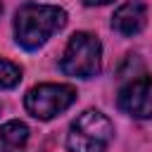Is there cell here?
<instances>
[{
	"instance_id": "277c9868",
	"label": "cell",
	"mask_w": 152,
	"mask_h": 152,
	"mask_svg": "<svg viewBox=\"0 0 152 152\" xmlns=\"http://www.w3.org/2000/svg\"><path fill=\"white\" fill-rule=\"evenodd\" d=\"M76 88L66 86V83H40L33 86L26 97H24V107L33 119L40 121H50L57 114H62L64 109H69L76 102Z\"/></svg>"
},
{
	"instance_id": "5b68a950",
	"label": "cell",
	"mask_w": 152,
	"mask_h": 152,
	"mask_svg": "<svg viewBox=\"0 0 152 152\" xmlns=\"http://www.w3.org/2000/svg\"><path fill=\"white\" fill-rule=\"evenodd\" d=\"M119 109L133 119H152V78L138 76L119 90Z\"/></svg>"
},
{
	"instance_id": "8fae6325",
	"label": "cell",
	"mask_w": 152,
	"mask_h": 152,
	"mask_svg": "<svg viewBox=\"0 0 152 152\" xmlns=\"http://www.w3.org/2000/svg\"><path fill=\"white\" fill-rule=\"evenodd\" d=\"M0 112H2V107H0Z\"/></svg>"
},
{
	"instance_id": "8992f818",
	"label": "cell",
	"mask_w": 152,
	"mask_h": 152,
	"mask_svg": "<svg viewBox=\"0 0 152 152\" xmlns=\"http://www.w3.org/2000/svg\"><path fill=\"white\" fill-rule=\"evenodd\" d=\"M145 24H147V7L142 0L124 2L112 17V28L121 36H135L145 28Z\"/></svg>"
},
{
	"instance_id": "9c48e42d",
	"label": "cell",
	"mask_w": 152,
	"mask_h": 152,
	"mask_svg": "<svg viewBox=\"0 0 152 152\" xmlns=\"http://www.w3.org/2000/svg\"><path fill=\"white\" fill-rule=\"evenodd\" d=\"M88 7H95V5H109V2H114V0H83Z\"/></svg>"
},
{
	"instance_id": "3957f363",
	"label": "cell",
	"mask_w": 152,
	"mask_h": 152,
	"mask_svg": "<svg viewBox=\"0 0 152 152\" xmlns=\"http://www.w3.org/2000/svg\"><path fill=\"white\" fill-rule=\"evenodd\" d=\"M59 69L66 76H76V78H93L100 74L102 69V45L100 38L95 33L88 31H78L69 38Z\"/></svg>"
},
{
	"instance_id": "30bf717a",
	"label": "cell",
	"mask_w": 152,
	"mask_h": 152,
	"mask_svg": "<svg viewBox=\"0 0 152 152\" xmlns=\"http://www.w3.org/2000/svg\"><path fill=\"white\" fill-rule=\"evenodd\" d=\"M0 12H2V2H0Z\"/></svg>"
},
{
	"instance_id": "52a82bcc",
	"label": "cell",
	"mask_w": 152,
	"mask_h": 152,
	"mask_svg": "<svg viewBox=\"0 0 152 152\" xmlns=\"http://www.w3.org/2000/svg\"><path fill=\"white\" fill-rule=\"evenodd\" d=\"M28 126L24 121H7L0 126V152H26Z\"/></svg>"
},
{
	"instance_id": "ba28073f",
	"label": "cell",
	"mask_w": 152,
	"mask_h": 152,
	"mask_svg": "<svg viewBox=\"0 0 152 152\" xmlns=\"http://www.w3.org/2000/svg\"><path fill=\"white\" fill-rule=\"evenodd\" d=\"M19 81H21V66L14 64V62H10V59H2V57H0V90L14 88Z\"/></svg>"
},
{
	"instance_id": "7a4b0ae2",
	"label": "cell",
	"mask_w": 152,
	"mask_h": 152,
	"mask_svg": "<svg viewBox=\"0 0 152 152\" xmlns=\"http://www.w3.org/2000/svg\"><path fill=\"white\" fill-rule=\"evenodd\" d=\"M112 138H114L112 121L100 109H86L69 126L66 147L69 152H107Z\"/></svg>"
},
{
	"instance_id": "6da1fadb",
	"label": "cell",
	"mask_w": 152,
	"mask_h": 152,
	"mask_svg": "<svg viewBox=\"0 0 152 152\" xmlns=\"http://www.w3.org/2000/svg\"><path fill=\"white\" fill-rule=\"evenodd\" d=\"M66 24V12L55 5L26 2L14 14V38L24 50H38Z\"/></svg>"
}]
</instances>
